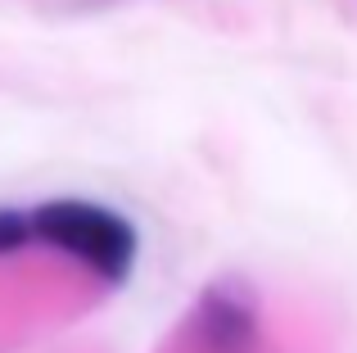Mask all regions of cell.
Masks as SVG:
<instances>
[{
    "instance_id": "obj_1",
    "label": "cell",
    "mask_w": 357,
    "mask_h": 353,
    "mask_svg": "<svg viewBox=\"0 0 357 353\" xmlns=\"http://www.w3.org/2000/svg\"><path fill=\"white\" fill-rule=\"evenodd\" d=\"M32 240L77 258L86 272H96L109 285L127 281L140 254L136 227L122 213L91 200H45L41 209H32Z\"/></svg>"
},
{
    "instance_id": "obj_2",
    "label": "cell",
    "mask_w": 357,
    "mask_h": 353,
    "mask_svg": "<svg viewBox=\"0 0 357 353\" xmlns=\"http://www.w3.org/2000/svg\"><path fill=\"white\" fill-rule=\"evenodd\" d=\"M195 331H199L204 353H253V345H258V313H253L249 294L240 285L218 281L199 299Z\"/></svg>"
},
{
    "instance_id": "obj_3",
    "label": "cell",
    "mask_w": 357,
    "mask_h": 353,
    "mask_svg": "<svg viewBox=\"0 0 357 353\" xmlns=\"http://www.w3.org/2000/svg\"><path fill=\"white\" fill-rule=\"evenodd\" d=\"M23 245H32V213L0 209V258L18 254Z\"/></svg>"
}]
</instances>
